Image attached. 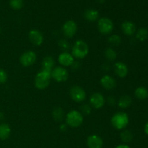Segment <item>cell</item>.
<instances>
[{
	"mask_svg": "<svg viewBox=\"0 0 148 148\" xmlns=\"http://www.w3.org/2000/svg\"><path fill=\"white\" fill-rule=\"evenodd\" d=\"M130 122V118L127 113L119 111L111 117V124L117 130H124Z\"/></svg>",
	"mask_w": 148,
	"mask_h": 148,
	"instance_id": "cell-1",
	"label": "cell"
},
{
	"mask_svg": "<svg viewBox=\"0 0 148 148\" xmlns=\"http://www.w3.org/2000/svg\"><path fill=\"white\" fill-rule=\"evenodd\" d=\"M89 53V47L85 41L77 40L74 43L72 47V55L74 58L82 59L86 57Z\"/></svg>",
	"mask_w": 148,
	"mask_h": 148,
	"instance_id": "cell-2",
	"label": "cell"
},
{
	"mask_svg": "<svg viewBox=\"0 0 148 148\" xmlns=\"http://www.w3.org/2000/svg\"><path fill=\"white\" fill-rule=\"evenodd\" d=\"M66 125L72 128H77L80 127L84 121L83 115L77 110H72L65 116Z\"/></svg>",
	"mask_w": 148,
	"mask_h": 148,
	"instance_id": "cell-3",
	"label": "cell"
},
{
	"mask_svg": "<svg viewBox=\"0 0 148 148\" xmlns=\"http://www.w3.org/2000/svg\"><path fill=\"white\" fill-rule=\"evenodd\" d=\"M51 72H47L43 69L38 72L35 77V87L38 90H44L47 88L51 82Z\"/></svg>",
	"mask_w": 148,
	"mask_h": 148,
	"instance_id": "cell-4",
	"label": "cell"
},
{
	"mask_svg": "<svg viewBox=\"0 0 148 148\" xmlns=\"http://www.w3.org/2000/svg\"><path fill=\"white\" fill-rule=\"evenodd\" d=\"M98 28L101 34L106 36L112 33L114 28V24L108 17H101L98 21Z\"/></svg>",
	"mask_w": 148,
	"mask_h": 148,
	"instance_id": "cell-5",
	"label": "cell"
},
{
	"mask_svg": "<svg viewBox=\"0 0 148 148\" xmlns=\"http://www.w3.org/2000/svg\"><path fill=\"white\" fill-rule=\"evenodd\" d=\"M51 78L56 82H63L67 80L69 78V72L64 66H56L51 71Z\"/></svg>",
	"mask_w": 148,
	"mask_h": 148,
	"instance_id": "cell-6",
	"label": "cell"
},
{
	"mask_svg": "<svg viewBox=\"0 0 148 148\" xmlns=\"http://www.w3.org/2000/svg\"><path fill=\"white\" fill-rule=\"evenodd\" d=\"M69 95L72 101L77 103L83 102L86 98V92L79 85H73L69 90Z\"/></svg>",
	"mask_w": 148,
	"mask_h": 148,
	"instance_id": "cell-7",
	"label": "cell"
},
{
	"mask_svg": "<svg viewBox=\"0 0 148 148\" xmlns=\"http://www.w3.org/2000/svg\"><path fill=\"white\" fill-rule=\"evenodd\" d=\"M37 59L36 53L33 51L29 50L25 51L20 57V63L25 67H28L34 64Z\"/></svg>",
	"mask_w": 148,
	"mask_h": 148,
	"instance_id": "cell-8",
	"label": "cell"
},
{
	"mask_svg": "<svg viewBox=\"0 0 148 148\" xmlns=\"http://www.w3.org/2000/svg\"><path fill=\"white\" fill-rule=\"evenodd\" d=\"M62 30L65 37L71 38L75 36L77 31V25L74 20H67L62 25Z\"/></svg>",
	"mask_w": 148,
	"mask_h": 148,
	"instance_id": "cell-9",
	"label": "cell"
},
{
	"mask_svg": "<svg viewBox=\"0 0 148 148\" xmlns=\"http://www.w3.org/2000/svg\"><path fill=\"white\" fill-rule=\"evenodd\" d=\"M106 103V99L101 92H94L90 98V104L91 107L95 109L103 108Z\"/></svg>",
	"mask_w": 148,
	"mask_h": 148,
	"instance_id": "cell-10",
	"label": "cell"
},
{
	"mask_svg": "<svg viewBox=\"0 0 148 148\" xmlns=\"http://www.w3.org/2000/svg\"><path fill=\"white\" fill-rule=\"evenodd\" d=\"M28 38L31 43L37 46H41L44 41L43 33L37 29H32L29 31Z\"/></svg>",
	"mask_w": 148,
	"mask_h": 148,
	"instance_id": "cell-11",
	"label": "cell"
},
{
	"mask_svg": "<svg viewBox=\"0 0 148 148\" xmlns=\"http://www.w3.org/2000/svg\"><path fill=\"white\" fill-rule=\"evenodd\" d=\"M58 62L62 66H70L75 63V58L69 52H62L58 56Z\"/></svg>",
	"mask_w": 148,
	"mask_h": 148,
	"instance_id": "cell-12",
	"label": "cell"
},
{
	"mask_svg": "<svg viewBox=\"0 0 148 148\" xmlns=\"http://www.w3.org/2000/svg\"><path fill=\"white\" fill-rule=\"evenodd\" d=\"M101 86L106 90H111L114 89L116 87V81L113 77L110 76L108 75H105L101 78L100 80Z\"/></svg>",
	"mask_w": 148,
	"mask_h": 148,
	"instance_id": "cell-13",
	"label": "cell"
},
{
	"mask_svg": "<svg viewBox=\"0 0 148 148\" xmlns=\"http://www.w3.org/2000/svg\"><path fill=\"white\" fill-rule=\"evenodd\" d=\"M114 71L119 77L124 78L128 75L129 69L125 63L122 62H118L114 64Z\"/></svg>",
	"mask_w": 148,
	"mask_h": 148,
	"instance_id": "cell-14",
	"label": "cell"
},
{
	"mask_svg": "<svg viewBox=\"0 0 148 148\" xmlns=\"http://www.w3.org/2000/svg\"><path fill=\"white\" fill-rule=\"evenodd\" d=\"M87 145L89 148H102L103 141L100 136L91 134L87 138Z\"/></svg>",
	"mask_w": 148,
	"mask_h": 148,
	"instance_id": "cell-15",
	"label": "cell"
},
{
	"mask_svg": "<svg viewBox=\"0 0 148 148\" xmlns=\"http://www.w3.org/2000/svg\"><path fill=\"white\" fill-rule=\"evenodd\" d=\"M121 30L127 36H132L136 33V25L133 22L126 20L121 24Z\"/></svg>",
	"mask_w": 148,
	"mask_h": 148,
	"instance_id": "cell-16",
	"label": "cell"
},
{
	"mask_svg": "<svg viewBox=\"0 0 148 148\" xmlns=\"http://www.w3.org/2000/svg\"><path fill=\"white\" fill-rule=\"evenodd\" d=\"M55 61L52 56H47L43 58L41 63V67L43 70L47 71V72H51L54 68Z\"/></svg>",
	"mask_w": 148,
	"mask_h": 148,
	"instance_id": "cell-17",
	"label": "cell"
},
{
	"mask_svg": "<svg viewBox=\"0 0 148 148\" xmlns=\"http://www.w3.org/2000/svg\"><path fill=\"white\" fill-rule=\"evenodd\" d=\"M11 134L10 126L7 123L0 124V140H6L10 137Z\"/></svg>",
	"mask_w": 148,
	"mask_h": 148,
	"instance_id": "cell-18",
	"label": "cell"
},
{
	"mask_svg": "<svg viewBox=\"0 0 148 148\" xmlns=\"http://www.w3.org/2000/svg\"><path fill=\"white\" fill-rule=\"evenodd\" d=\"M84 17L89 22H95L99 18V12L95 9H88L84 12Z\"/></svg>",
	"mask_w": 148,
	"mask_h": 148,
	"instance_id": "cell-19",
	"label": "cell"
},
{
	"mask_svg": "<svg viewBox=\"0 0 148 148\" xmlns=\"http://www.w3.org/2000/svg\"><path fill=\"white\" fill-rule=\"evenodd\" d=\"M132 103V100L131 97L128 95H124L120 97L118 102H117V104L120 108L125 109V108H129L131 106Z\"/></svg>",
	"mask_w": 148,
	"mask_h": 148,
	"instance_id": "cell-20",
	"label": "cell"
},
{
	"mask_svg": "<svg viewBox=\"0 0 148 148\" xmlns=\"http://www.w3.org/2000/svg\"><path fill=\"white\" fill-rule=\"evenodd\" d=\"M136 98L139 100H145L148 98V90L146 88L143 86L138 87L134 92Z\"/></svg>",
	"mask_w": 148,
	"mask_h": 148,
	"instance_id": "cell-21",
	"label": "cell"
},
{
	"mask_svg": "<svg viewBox=\"0 0 148 148\" xmlns=\"http://www.w3.org/2000/svg\"><path fill=\"white\" fill-rule=\"evenodd\" d=\"M65 114L61 107H56L52 111V116L56 121H62Z\"/></svg>",
	"mask_w": 148,
	"mask_h": 148,
	"instance_id": "cell-22",
	"label": "cell"
},
{
	"mask_svg": "<svg viewBox=\"0 0 148 148\" xmlns=\"http://www.w3.org/2000/svg\"><path fill=\"white\" fill-rule=\"evenodd\" d=\"M148 38V30L145 27H141L136 32V38L140 41H145Z\"/></svg>",
	"mask_w": 148,
	"mask_h": 148,
	"instance_id": "cell-23",
	"label": "cell"
},
{
	"mask_svg": "<svg viewBox=\"0 0 148 148\" xmlns=\"http://www.w3.org/2000/svg\"><path fill=\"white\" fill-rule=\"evenodd\" d=\"M104 55H105L106 59L108 61H111V62L115 60L117 57L116 52L111 47H108L106 49L105 51H104Z\"/></svg>",
	"mask_w": 148,
	"mask_h": 148,
	"instance_id": "cell-24",
	"label": "cell"
},
{
	"mask_svg": "<svg viewBox=\"0 0 148 148\" xmlns=\"http://www.w3.org/2000/svg\"><path fill=\"white\" fill-rule=\"evenodd\" d=\"M120 137H121V140L123 143H128L132 140L133 135L131 132L129 131V130H124L120 134Z\"/></svg>",
	"mask_w": 148,
	"mask_h": 148,
	"instance_id": "cell-25",
	"label": "cell"
},
{
	"mask_svg": "<svg viewBox=\"0 0 148 148\" xmlns=\"http://www.w3.org/2000/svg\"><path fill=\"white\" fill-rule=\"evenodd\" d=\"M108 41L113 46H118L121 43V38L117 34H112L108 38Z\"/></svg>",
	"mask_w": 148,
	"mask_h": 148,
	"instance_id": "cell-26",
	"label": "cell"
},
{
	"mask_svg": "<svg viewBox=\"0 0 148 148\" xmlns=\"http://www.w3.org/2000/svg\"><path fill=\"white\" fill-rule=\"evenodd\" d=\"M10 5L13 10H19L23 8L24 5V1L23 0H10Z\"/></svg>",
	"mask_w": 148,
	"mask_h": 148,
	"instance_id": "cell-27",
	"label": "cell"
},
{
	"mask_svg": "<svg viewBox=\"0 0 148 148\" xmlns=\"http://www.w3.org/2000/svg\"><path fill=\"white\" fill-rule=\"evenodd\" d=\"M58 45H59V47L60 48L61 50L63 51V52H67L70 48L69 41L64 38L60 39L58 42Z\"/></svg>",
	"mask_w": 148,
	"mask_h": 148,
	"instance_id": "cell-28",
	"label": "cell"
},
{
	"mask_svg": "<svg viewBox=\"0 0 148 148\" xmlns=\"http://www.w3.org/2000/svg\"><path fill=\"white\" fill-rule=\"evenodd\" d=\"M80 109H81V114L82 115H89L91 113V106L89 105V104H83L82 106L80 107Z\"/></svg>",
	"mask_w": 148,
	"mask_h": 148,
	"instance_id": "cell-29",
	"label": "cell"
},
{
	"mask_svg": "<svg viewBox=\"0 0 148 148\" xmlns=\"http://www.w3.org/2000/svg\"><path fill=\"white\" fill-rule=\"evenodd\" d=\"M8 79L7 73L2 68H0V84L5 83Z\"/></svg>",
	"mask_w": 148,
	"mask_h": 148,
	"instance_id": "cell-30",
	"label": "cell"
},
{
	"mask_svg": "<svg viewBox=\"0 0 148 148\" xmlns=\"http://www.w3.org/2000/svg\"><path fill=\"white\" fill-rule=\"evenodd\" d=\"M115 97H109V98H108V103H109L110 104H111V105H115L116 104V101H115Z\"/></svg>",
	"mask_w": 148,
	"mask_h": 148,
	"instance_id": "cell-31",
	"label": "cell"
},
{
	"mask_svg": "<svg viewBox=\"0 0 148 148\" xmlns=\"http://www.w3.org/2000/svg\"><path fill=\"white\" fill-rule=\"evenodd\" d=\"M114 148H131L129 145L125 144H122V145H117L116 147Z\"/></svg>",
	"mask_w": 148,
	"mask_h": 148,
	"instance_id": "cell-32",
	"label": "cell"
},
{
	"mask_svg": "<svg viewBox=\"0 0 148 148\" xmlns=\"http://www.w3.org/2000/svg\"><path fill=\"white\" fill-rule=\"evenodd\" d=\"M66 126H67V125H66V124H62V125L60 126V130H61V131H62V132L66 131Z\"/></svg>",
	"mask_w": 148,
	"mask_h": 148,
	"instance_id": "cell-33",
	"label": "cell"
},
{
	"mask_svg": "<svg viewBox=\"0 0 148 148\" xmlns=\"http://www.w3.org/2000/svg\"><path fill=\"white\" fill-rule=\"evenodd\" d=\"M144 130H145V134L148 136V121L147 123H146L145 125Z\"/></svg>",
	"mask_w": 148,
	"mask_h": 148,
	"instance_id": "cell-34",
	"label": "cell"
},
{
	"mask_svg": "<svg viewBox=\"0 0 148 148\" xmlns=\"http://www.w3.org/2000/svg\"><path fill=\"white\" fill-rule=\"evenodd\" d=\"M4 114H3V113H1V111H0V121L3 119H4Z\"/></svg>",
	"mask_w": 148,
	"mask_h": 148,
	"instance_id": "cell-35",
	"label": "cell"
},
{
	"mask_svg": "<svg viewBox=\"0 0 148 148\" xmlns=\"http://www.w3.org/2000/svg\"><path fill=\"white\" fill-rule=\"evenodd\" d=\"M97 1H98V2H99V3H101V4H103V3H104L106 1V0H96Z\"/></svg>",
	"mask_w": 148,
	"mask_h": 148,
	"instance_id": "cell-36",
	"label": "cell"
}]
</instances>
